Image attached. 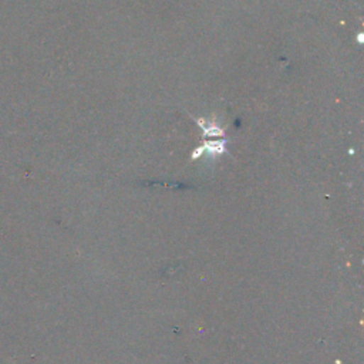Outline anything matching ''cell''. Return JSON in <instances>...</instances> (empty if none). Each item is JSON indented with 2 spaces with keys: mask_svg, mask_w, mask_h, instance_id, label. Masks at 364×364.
<instances>
[{
  "mask_svg": "<svg viewBox=\"0 0 364 364\" xmlns=\"http://www.w3.org/2000/svg\"><path fill=\"white\" fill-rule=\"evenodd\" d=\"M197 123L199 124V127L204 130L205 136H212V137H219V136H224V131L221 127H218L215 123H206L204 120H197Z\"/></svg>",
  "mask_w": 364,
  "mask_h": 364,
  "instance_id": "6da1fadb",
  "label": "cell"
}]
</instances>
